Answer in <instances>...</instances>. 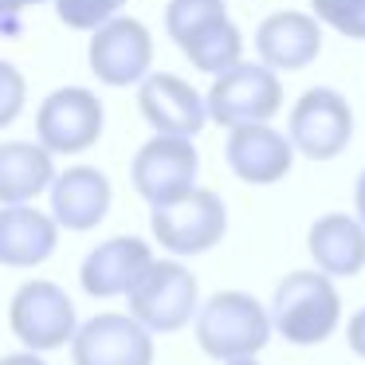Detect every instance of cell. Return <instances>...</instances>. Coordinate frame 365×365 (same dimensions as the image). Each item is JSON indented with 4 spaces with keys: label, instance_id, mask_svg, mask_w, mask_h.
<instances>
[{
    "label": "cell",
    "instance_id": "1",
    "mask_svg": "<svg viewBox=\"0 0 365 365\" xmlns=\"http://www.w3.org/2000/svg\"><path fill=\"white\" fill-rule=\"evenodd\" d=\"M271 338V314L255 294L216 291L205 307H197V341L216 361L255 357Z\"/></svg>",
    "mask_w": 365,
    "mask_h": 365
},
{
    "label": "cell",
    "instance_id": "2",
    "mask_svg": "<svg viewBox=\"0 0 365 365\" xmlns=\"http://www.w3.org/2000/svg\"><path fill=\"white\" fill-rule=\"evenodd\" d=\"M341 318V299L334 279L322 271H291L271 299V330L294 346H318L334 334Z\"/></svg>",
    "mask_w": 365,
    "mask_h": 365
},
{
    "label": "cell",
    "instance_id": "3",
    "mask_svg": "<svg viewBox=\"0 0 365 365\" xmlns=\"http://www.w3.org/2000/svg\"><path fill=\"white\" fill-rule=\"evenodd\" d=\"M208 118L216 126H255V122H271L283 106V83L267 63H244L228 67L224 75H216V83L208 87Z\"/></svg>",
    "mask_w": 365,
    "mask_h": 365
},
{
    "label": "cell",
    "instance_id": "4",
    "mask_svg": "<svg viewBox=\"0 0 365 365\" xmlns=\"http://www.w3.org/2000/svg\"><path fill=\"white\" fill-rule=\"evenodd\" d=\"M126 302L150 334H177L197 314V275L177 259H153L130 287Z\"/></svg>",
    "mask_w": 365,
    "mask_h": 365
},
{
    "label": "cell",
    "instance_id": "5",
    "mask_svg": "<svg viewBox=\"0 0 365 365\" xmlns=\"http://www.w3.org/2000/svg\"><path fill=\"white\" fill-rule=\"evenodd\" d=\"M153 240L173 255L212 252L228 232V208L212 189H189L185 197L158 205L150 216Z\"/></svg>",
    "mask_w": 365,
    "mask_h": 365
},
{
    "label": "cell",
    "instance_id": "6",
    "mask_svg": "<svg viewBox=\"0 0 365 365\" xmlns=\"http://www.w3.org/2000/svg\"><path fill=\"white\" fill-rule=\"evenodd\" d=\"M9 326L24 341V349L51 354V349H63L75 338L79 318H75V302L67 299L63 287L51 283V279H32L12 294Z\"/></svg>",
    "mask_w": 365,
    "mask_h": 365
},
{
    "label": "cell",
    "instance_id": "7",
    "mask_svg": "<svg viewBox=\"0 0 365 365\" xmlns=\"http://www.w3.org/2000/svg\"><path fill=\"white\" fill-rule=\"evenodd\" d=\"M197 173H200V158L192 138H173V134L150 138L134 153V165H130V181L150 208L169 205V200L185 197L189 189H197Z\"/></svg>",
    "mask_w": 365,
    "mask_h": 365
},
{
    "label": "cell",
    "instance_id": "8",
    "mask_svg": "<svg viewBox=\"0 0 365 365\" xmlns=\"http://www.w3.org/2000/svg\"><path fill=\"white\" fill-rule=\"evenodd\" d=\"M291 145L310 161H334L354 138V110L330 87H310L291 110Z\"/></svg>",
    "mask_w": 365,
    "mask_h": 365
},
{
    "label": "cell",
    "instance_id": "9",
    "mask_svg": "<svg viewBox=\"0 0 365 365\" xmlns=\"http://www.w3.org/2000/svg\"><path fill=\"white\" fill-rule=\"evenodd\" d=\"M103 134V103L87 87H59L40 103L36 138L48 153H83Z\"/></svg>",
    "mask_w": 365,
    "mask_h": 365
},
{
    "label": "cell",
    "instance_id": "10",
    "mask_svg": "<svg viewBox=\"0 0 365 365\" xmlns=\"http://www.w3.org/2000/svg\"><path fill=\"white\" fill-rule=\"evenodd\" d=\"M91 71L98 75V83L106 87H130V83H142L150 75L153 63V40L150 28L134 16H114L106 24L95 28L91 36Z\"/></svg>",
    "mask_w": 365,
    "mask_h": 365
},
{
    "label": "cell",
    "instance_id": "11",
    "mask_svg": "<svg viewBox=\"0 0 365 365\" xmlns=\"http://www.w3.org/2000/svg\"><path fill=\"white\" fill-rule=\"evenodd\" d=\"M75 365H153V338L134 314H95L71 338Z\"/></svg>",
    "mask_w": 365,
    "mask_h": 365
},
{
    "label": "cell",
    "instance_id": "12",
    "mask_svg": "<svg viewBox=\"0 0 365 365\" xmlns=\"http://www.w3.org/2000/svg\"><path fill=\"white\" fill-rule=\"evenodd\" d=\"M138 110L158 134L197 138L208 122V106L197 87L169 71H153L138 83Z\"/></svg>",
    "mask_w": 365,
    "mask_h": 365
},
{
    "label": "cell",
    "instance_id": "13",
    "mask_svg": "<svg viewBox=\"0 0 365 365\" xmlns=\"http://www.w3.org/2000/svg\"><path fill=\"white\" fill-rule=\"evenodd\" d=\"M153 263V252L145 240L138 236H110L87 252L79 267V283L91 299H118L130 294V287L145 275V267Z\"/></svg>",
    "mask_w": 365,
    "mask_h": 365
},
{
    "label": "cell",
    "instance_id": "14",
    "mask_svg": "<svg viewBox=\"0 0 365 365\" xmlns=\"http://www.w3.org/2000/svg\"><path fill=\"white\" fill-rule=\"evenodd\" d=\"M224 158H228L232 173L247 185H275L291 173L294 165V145L287 134L271 130L267 122H255V126H236L228 134L224 145Z\"/></svg>",
    "mask_w": 365,
    "mask_h": 365
},
{
    "label": "cell",
    "instance_id": "15",
    "mask_svg": "<svg viewBox=\"0 0 365 365\" xmlns=\"http://www.w3.org/2000/svg\"><path fill=\"white\" fill-rule=\"evenodd\" d=\"M110 181L95 165H71L51 181V220L67 232H91L110 212Z\"/></svg>",
    "mask_w": 365,
    "mask_h": 365
},
{
    "label": "cell",
    "instance_id": "16",
    "mask_svg": "<svg viewBox=\"0 0 365 365\" xmlns=\"http://www.w3.org/2000/svg\"><path fill=\"white\" fill-rule=\"evenodd\" d=\"M255 51L271 71H302L322 51V28L307 12H271L255 32Z\"/></svg>",
    "mask_w": 365,
    "mask_h": 365
},
{
    "label": "cell",
    "instance_id": "17",
    "mask_svg": "<svg viewBox=\"0 0 365 365\" xmlns=\"http://www.w3.org/2000/svg\"><path fill=\"white\" fill-rule=\"evenodd\" d=\"M59 244V224L32 205H0V267H40Z\"/></svg>",
    "mask_w": 365,
    "mask_h": 365
},
{
    "label": "cell",
    "instance_id": "18",
    "mask_svg": "<svg viewBox=\"0 0 365 365\" xmlns=\"http://www.w3.org/2000/svg\"><path fill=\"white\" fill-rule=\"evenodd\" d=\"M307 247H310V259L318 263L322 275H334V279L357 275L365 267V224L357 216H346V212L318 216L310 224Z\"/></svg>",
    "mask_w": 365,
    "mask_h": 365
},
{
    "label": "cell",
    "instance_id": "19",
    "mask_svg": "<svg viewBox=\"0 0 365 365\" xmlns=\"http://www.w3.org/2000/svg\"><path fill=\"white\" fill-rule=\"evenodd\" d=\"M56 181L51 153L40 142L0 145V205H28Z\"/></svg>",
    "mask_w": 365,
    "mask_h": 365
},
{
    "label": "cell",
    "instance_id": "20",
    "mask_svg": "<svg viewBox=\"0 0 365 365\" xmlns=\"http://www.w3.org/2000/svg\"><path fill=\"white\" fill-rule=\"evenodd\" d=\"M181 51L197 71L224 75L228 67H236L240 59H244V36H240V28L232 24V16L224 12V16L208 20L205 28H197V32L181 43Z\"/></svg>",
    "mask_w": 365,
    "mask_h": 365
},
{
    "label": "cell",
    "instance_id": "21",
    "mask_svg": "<svg viewBox=\"0 0 365 365\" xmlns=\"http://www.w3.org/2000/svg\"><path fill=\"white\" fill-rule=\"evenodd\" d=\"M224 0H169V9H165V32L169 40L181 48L185 40H189L197 28H205L208 20L224 16Z\"/></svg>",
    "mask_w": 365,
    "mask_h": 365
},
{
    "label": "cell",
    "instance_id": "22",
    "mask_svg": "<svg viewBox=\"0 0 365 365\" xmlns=\"http://www.w3.org/2000/svg\"><path fill=\"white\" fill-rule=\"evenodd\" d=\"M310 9L318 24H330L349 40H365V0H310Z\"/></svg>",
    "mask_w": 365,
    "mask_h": 365
},
{
    "label": "cell",
    "instance_id": "23",
    "mask_svg": "<svg viewBox=\"0 0 365 365\" xmlns=\"http://www.w3.org/2000/svg\"><path fill=\"white\" fill-rule=\"evenodd\" d=\"M126 0H56V16L75 32H95L98 24L118 16Z\"/></svg>",
    "mask_w": 365,
    "mask_h": 365
},
{
    "label": "cell",
    "instance_id": "24",
    "mask_svg": "<svg viewBox=\"0 0 365 365\" xmlns=\"http://www.w3.org/2000/svg\"><path fill=\"white\" fill-rule=\"evenodd\" d=\"M24 98H28L24 75H20L12 63H4V59H0V130L12 126V122L20 118V110H24Z\"/></svg>",
    "mask_w": 365,
    "mask_h": 365
},
{
    "label": "cell",
    "instance_id": "25",
    "mask_svg": "<svg viewBox=\"0 0 365 365\" xmlns=\"http://www.w3.org/2000/svg\"><path fill=\"white\" fill-rule=\"evenodd\" d=\"M32 4H43V0H0V32L16 36L20 32V16H24Z\"/></svg>",
    "mask_w": 365,
    "mask_h": 365
},
{
    "label": "cell",
    "instance_id": "26",
    "mask_svg": "<svg viewBox=\"0 0 365 365\" xmlns=\"http://www.w3.org/2000/svg\"><path fill=\"white\" fill-rule=\"evenodd\" d=\"M349 349H354L357 357H365V307L349 318Z\"/></svg>",
    "mask_w": 365,
    "mask_h": 365
},
{
    "label": "cell",
    "instance_id": "27",
    "mask_svg": "<svg viewBox=\"0 0 365 365\" xmlns=\"http://www.w3.org/2000/svg\"><path fill=\"white\" fill-rule=\"evenodd\" d=\"M0 365H48V361L40 354H32V349H20V354H4Z\"/></svg>",
    "mask_w": 365,
    "mask_h": 365
},
{
    "label": "cell",
    "instance_id": "28",
    "mask_svg": "<svg viewBox=\"0 0 365 365\" xmlns=\"http://www.w3.org/2000/svg\"><path fill=\"white\" fill-rule=\"evenodd\" d=\"M354 205H357V220L365 224V173L357 177V189H354Z\"/></svg>",
    "mask_w": 365,
    "mask_h": 365
},
{
    "label": "cell",
    "instance_id": "29",
    "mask_svg": "<svg viewBox=\"0 0 365 365\" xmlns=\"http://www.w3.org/2000/svg\"><path fill=\"white\" fill-rule=\"evenodd\" d=\"M224 365H259L255 357H240V361H224Z\"/></svg>",
    "mask_w": 365,
    "mask_h": 365
}]
</instances>
